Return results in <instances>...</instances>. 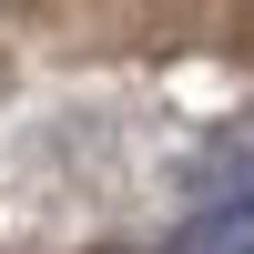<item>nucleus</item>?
Returning a JSON list of instances; mask_svg holds the SVG:
<instances>
[{
	"instance_id": "nucleus-1",
	"label": "nucleus",
	"mask_w": 254,
	"mask_h": 254,
	"mask_svg": "<svg viewBox=\"0 0 254 254\" xmlns=\"http://www.w3.org/2000/svg\"><path fill=\"white\" fill-rule=\"evenodd\" d=\"M183 254H254V203H234V214H214V224H193V234H183Z\"/></svg>"
}]
</instances>
